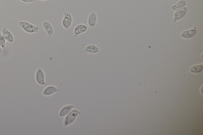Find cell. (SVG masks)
Wrapping results in <instances>:
<instances>
[{
	"mask_svg": "<svg viewBox=\"0 0 203 135\" xmlns=\"http://www.w3.org/2000/svg\"><path fill=\"white\" fill-rule=\"evenodd\" d=\"M38 1H49V0H38Z\"/></svg>",
	"mask_w": 203,
	"mask_h": 135,
	"instance_id": "cell-19",
	"label": "cell"
},
{
	"mask_svg": "<svg viewBox=\"0 0 203 135\" xmlns=\"http://www.w3.org/2000/svg\"><path fill=\"white\" fill-rule=\"evenodd\" d=\"M17 1L26 3H32L34 1V0H17Z\"/></svg>",
	"mask_w": 203,
	"mask_h": 135,
	"instance_id": "cell-17",
	"label": "cell"
},
{
	"mask_svg": "<svg viewBox=\"0 0 203 135\" xmlns=\"http://www.w3.org/2000/svg\"><path fill=\"white\" fill-rule=\"evenodd\" d=\"M6 42L7 41L3 36L2 33H0V46L4 50L7 49Z\"/></svg>",
	"mask_w": 203,
	"mask_h": 135,
	"instance_id": "cell-16",
	"label": "cell"
},
{
	"mask_svg": "<svg viewBox=\"0 0 203 135\" xmlns=\"http://www.w3.org/2000/svg\"><path fill=\"white\" fill-rule=\"evenodd\" d=\"M2 48H1V47L0 46V53H2Z\"/></svg>",
	"mask_w": 203,
	"mask_h": 135,
	"instance_id": "cell-18",
	"label": "cell"
},
{
	"mask_svg": "<svg viewBox=\"0 0 203 135\" xmlns=\"http://www.w3.org/2000/svg\"><path fill=\"white\" fill-rule=\"evenodd\" d=\"M186 5V2L184 0H181L176 4L171 7V8L174 11H177L181 8H183Z\"/></svg>",
	"mask_w": 203,
	"mask_h": 135,
	"instance_id": "cell-14",
	"label": "cell"
},
{
	"mask_svg": "<svg viewBox=\"0 0 203 135\" xmlns=\"http://www.w3.org/2000/svg\"><path fill=\"white\" fill-rule=\"evenodd\" d=\"M80 112L76 109L69 112V114L66 116L65 119L64 123V126H67L73 123L76 120L77 116L80 114Z\"/></svg>",
	"mask_w": 203,
	"mask_h": 135,
	"instance_id": "cell-4",
	"label": "cell"
},
{
	"mask_svg": "<svg viewBox=\"0 0 203 135\" xmlns=\"http://www.w3.org/2000/svg\"><path fill=\"white\" fill-rule=\"evenodd\" d=\"M19 25L23 30L27 33L33 34L37 33L39 30V27L26 21H20L19 22Z\"/></svg>",
	"mask_w": 203,
	"mask_h": 135,
	"instance_id": "cell-1",
	"label": "cell"
},
{
	"mask_svg": "<svg viewBox=\"0 0 203 135\" xmlns=\"http://www.w3.org/2000/svg\"><path fill=\"white\" fill-rule=\"evenodd\" d=\"M2 33L7 41L10 43H13L15 41L14 35L6 27H4L3 28Z\"/></svg>",
	"mask_w": 203,
	"mask_h": 135,
	"instance_id": "cell-6",
	"label": "cell"
},
{
	"mask_svg": "<svg viewBox=\"0 0 203 135\" xmlns=\"http://www.w3.org/2000/svg\"><path fill=\"white\" fill-rule=\"evenodd\" d=\"M74 105H70L64 107L60 112L59 116L60 117H63V116H66L71 111Z\"/></svg>",
	"mask_w": 203,
	"mask_h": 135,
	"instance_id": "cell-13",
	"label": "cell"
},
{
	"mask_svg": "<svg viewBox=\"0 0 203 135\" xmlns=\"http://www.w3.org/2000/svg\"><path fill=\"white\" fill-rule=\"evenodd\" d=\"M42 25L48 37L49 38L51 37L54 33L53 27L52 24L48 21H44L42 22Z\"/></svg>",
	"mask_w": 203,
	"mask_h": 135,
	"instance_id": "cell-7",
	"label": "cell"
},
{
	"mask_svg": "<svg viewBox=\"0 0 203 135\" xmlns=\"http://www.w3.org/2000/svg\"><path fill=\"white\" fill-rule=\"evenodd\" d=\"M187 8L186 7H184L181 9L177 10L174 13V18L173 19V22H175L177 20L181 19L183 17L185 16L187 12Z\"/></svg>",
	"mask_w": 203,
	"mask_h": 135,
	"instance_id": "cell-9",
	"label": "cell"
},
{
	"mask_svg": "<svg viewBox=\"0 0 203 135\" xmlns=\"http://www.w3.org/2000/svg\"><path fill=\"white\" fill-rule=\"evenodd\" d=\"M202 64L199 65H194L190 69V72L192 73H198L201 72L203 69Z\"/></svg>",
	"mask_w": 203,
	"mask_h": 135,
	"instance_id": "cell-15",
	"label": "cell"
},
{
	"mask_svg": "<svg viewBox=\"0 0 203 135\" xmlns=\"http://www.w3.org/2000/svg\"><path fill=\"white\" fill-rule=\"evenodd\" d=\"M73 18L70 13L65 12L64 13V17L62 21V27L66 30L70 29L73 24Z\"/></svg>",
	"mask_w": 203,
	"mask_h": 135,
	"instance_id": "cell-2",
	"label": "cell"
},
{
	"mask_svg": "<svg viewBox=\"0 0 203 135\" xmlns=\"http://www.w3.org/2000/svg\"><path fill=\"white\" fill-rule=\"evenodd\" d=\"M88 30V26L86 24H78L74 28V37L77 38L78 37L86 33Z\"/></svg>",
	"mask_w": 203,
	"mask_h": 135,
	"instance_id": "cell-5",
	"label": "cell"
},
{
	"mask_svg": "<svg viewBox=\"0 0 203 135\" xmlns=\"http://www.w3.org/2000/svg\"><path fill=\"white\" fill-rule=\"evenodd\" d=\"M100 51V49L97 46L95 45H89L85 48L84 52V53L97 54Z\"/></svg>",
	"mask_w": 203,
	"mask_h": 135,
	"instance_id": "cell-11",
	"label": "cell"
},
{
	"mask_svg": "<svg viewBox=\"0 0 203 135\" xmlns=\"http://www.w3.org/2000/svg\"><path fill=\"white\" fill-rule=\"evenodd\" d=\"M97 16L95 12L91 13L87 19V24L88 26L92 29L95 27L97 22Z\"/></svg>",
	"mask_w": 203,
	"mask_h": 135,
	"instance_id": "cell-8",
	"label": "cell"
},
{
	"mask_svg": "<svg viewBox=\"0 0 203 135\" xmlns=\"http://www.w3.org/2000/svg\"><path fill=\"white\" fill-rule=\"evenodd\" d=\"M196 33V30L195 27H194L193 29L184 31L181 34V37L184 39H189L194 36Z\"/></svg>",
	"mask_w": 203,
	"mask_h": 135,
	"instance_id": "cell-10",
	"label": "cell"
},
{
	"mask_svg": "<svg viewBox=\"0 0 203 135\" xmlns=\"http://www.w3.org/2000/svg\"><path fill=\"white\" fill-rule=\"evenodd\" d=\"M59 91V89L52 86H49L45 88L43 91V95L45 96H51L53 94Z\"/></svg>",
	"mask_w": 203,
	"mask_h": 135,
	"instance_id": "cell-12",
	"label": "cell"
},
{
	"mask_svg": "<svg viewBox=\"0 0 203 135\" xmlns=\"http://www.w3.org/2000/svg\"><path fill=\"white\" fill-rule=\"evenodd\" d=\"M35 80L37 83L41 86L46 85L45 81V74L42 68H39L37 69L35 75Z\"/></svg>",
	"mask_w": 203,
	"mask_h": 135,
	"instance_id": "cell-3",
	"label": "cell"
}]
</instances>
